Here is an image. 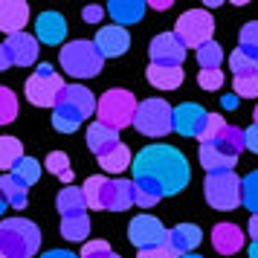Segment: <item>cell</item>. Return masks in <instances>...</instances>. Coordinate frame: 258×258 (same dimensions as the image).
I'll list each match as a JSON object with an SVG mask.
<instances>
[{
    "label": "cell",
    "instance_id": "6da1fadb",
    "mask_svg": "<svg viewBox=\"0 0 258 258\" xmlns=\"http://www.w3.org/2000/svg\"><path fill=\"white\" fill-rule=\"evenodd\" d=\"M131 171H134V186L142 188V191H151L160 200L180 195L188 186V180H191L188 160L177 151L174 145H165V142L142 148L134 157Z\"/></svg>",
    "mask_w": 258,
    "mask_h": 258
},
{
    "label": "cell",
    "instance_id": "7a4b0ae2",
    "mask_svg": "<svg viewBox=\"0 0 258 258\" xmlns=\"http://www.w3.org/2000/svg\"><path fill=\"white\" fill-rule=\"evenodd\" d=\"M87 209H107V212H125L134 206V180L122 177H87L82 186Z\"/></svg>",
    "mask_w": 258,
    "mask_h": 258
},
{
    "label": "cell",
    "instance_id": "3957f363",
    "mask_svg": "<svg viewBox=\"0 0 258 258\" xmlns=\"http://www.w3.org/2000/svg\"><path fill=\"white\" fill-rule=\"evenodd\" d=\"M41 249V229L26 218L0 221V258H32Z\"/></svg>",
    "mask_w": 258,
    "mask_h": 258
},
{
    "label": "cell",
    "instance_id": "277c9868",
    "mask_svg": "<svg viewBox=\"0 0 258 258\" xmlns=\"http://www.w3.org/2000/svg\"><path fill=\"white\" fill-rule=\"evenodd\" d=\"M58 61H61V70L67 76H73V79H93L105 67V58L96 49L93 41H70V44H64Z\"/></svg>",
    "mask_w": 258,
    "mask_h": 258
},
{
    "label": "cell",
    "instance_id": "5b68a950",
    "mask_svg": "<svg viewBox=\"0 0 258 258\" xmlns=\"http://www.w3.org/2000/svg\"><path fill=\"white\" fill-rule=\"evenodd\" d=\"M137 105H140V102L134 99L131 90L113 87V90H107V93L99 96V102H96V116H99V122H102L105 128L122 131V128H128V125H134Z\"/></svg>",
    "mask_w": 258,
    "mask_h": 258
},
{
    "label": "cell",
    "instance_id": "8992f818",
    "mask_svg": "<svg viewBox=\"0 0 258 258\" xmlns=\"http://www.w3.org/2000/svg\"><path fill=\"white\" fill-rule=\"evenodd\" d=\"M203 195L206 203L218 212H229L241 206V177L235 171H223V174H206L203 180Z\"/></svg>",
    "mask_w": 258,
    "mask_h": 258
},
{
    "label": "cell",
    "instance_id": "52a82bcc",
    "mask_svg": "<svg viewBox=\"0 0 258 258\" xmlns=\"http://www.w3.org/2000/svg\"><path fill=\"white\" fill-rule=\"evenodd\" d=\"M212 32H215V21H212V15L206 9H188L186 15L177 18V24H174V35L186 49L188 47L198 49L203 44H209Z\"/></svg>",
    "mask_w": 258,
    "mask_h": 258
},
{
    "label": "cell",
    "instance_id": "ba28073f",
    "mask_svg": "<svg viewBox=\"0 0 258 258\" xmlns=\"http://www.w3.org/2000/svg\"><path fill=\"white\" fill-rule=\"evenodd\" d=\"M61 90H64V79L49 64H38L35 73L26 79V99L35 107H55Z\"/></svg>",
    "mask_w": 258,
    "mask_h": 258
},
{
    "label": "cell",
    "instance_id": "9c48e42d",
    "mask_svg": "<svg viewBox=\"0 0 258 258\" xmlns=\"http://www.w3.org/2000/svg\"><path fill=\"white\" fill-rule=\"evenodd\" d=\"M134 128L145 137H165L171 131V105L163 99H145L137 105Z\"/></svg>",
    "mask_w": 258,
    "mask_h": 258
},
{
    "label": "cell",
    "instance_id": "30bf717a",
    "mask_svg": "<svg viewBox=\"0 0 258 258\" xmlns=\"http://www.w3.org/2000/svg\"><path fill=\"white\" fill-rule=\"evenodd\" d=\"M128 241L137 249H154V246H165L168 241V229H165L160 218H154V215H137V218H131L128 223Z\"/></svg>",
    "mask_w": 258,
    "mask_h": 258
},
{
    "label": "cell",
    "instance_id": "8fae6325",
    "mask_svg": "<svg viewBox=\"0 0 258 258\" xmlns=\"http://www.w3.org/2000/svg\"><path fill=\"white\" fill-rule=\"evenodd\" d=\"M52 110H61L73 116L76 122H84L96 110V96L84 87V84H64V90L58 93V102Z\"/></svg>",
    "mask_w": 258,
    "mask_h": 258
},
{
    "label": "cell",
    "instance_id": "7c38bea8",
    "mask_svg": "<svg viewBox=\"0 0 258 258\" xmlns=\"http://www.w3.org/2000/svg\"><path fill=\"white\" fill-rule=\"evenodd\" d=\"M148 55H151V64H160V67H180L183 58H186V47L177 41L174 32H163V35H157L151 41Z\"/></svg>",
    "mask_w": 258,
    "mask_h": 258
},
{
    "label": "cell",
    "instance_id": "4fadbf2b",
    "mask_svg": "<svg viewBox=\"0 0 258 258\" xmlns=\"http://www.w3.org/2000/svg\"><path fill=\"white\" fill-rule=\"evenodd\" d=\"M206 119H209V113L203 107L186 102L171 110V131H177L180 137H200L206 128Z\"/></svg>",
    "mask_w": 258,
    "mask_h": 258
},
{
    "label": "cell",
    "instance_id": "5bb4252c",
    "mask_svg": "<svg viewBox=\"0 0 258 258\" xmlns=\"http://www.w3.org/2000/svg\"><path fill=\"white\" fill-rule=\"evenodd\" d=\"M200 241H203V229H200L198 223H177L174 229H168L165 246H168V252L174 258H180V255L195 252L200 246Z\"/></svg>",
    "mask_w": 258,
    "mask_h": 258
},
{
    "label": "cell",
    "instance_id": "9a60e30c",
    "mask_svg": "<svg viewBox=\"0 0 258 258\" xmlns=\"http://www.w3.org/2000/svg\"><path fill=\"white\" fill-rule=\"evenodd\" d=\"M96 49L102 52V58H119V55H125L131 47V35L128 29H122V26H105V29H99L96 32Z\"/></svg>",
    "mask_w": 258,
    "mask_h": 258
},
{
    "label": "cell",
    "instance_id": "2e32d148",
    "mask_svg": "<svg viewBox=\"0 0 258 258\" xmlns=\"http://www.w3.org/2000/svg\"><path fill=\"white\" fill-rule=\"evenodd\" d=\"M3 44H6V49H9L15 67H29V64H35L38 61V38L29 35V32L9 35Z\"/></svg>",
    "mask_w": 258,
    "mask_h": 258
},
{
    "label": "cell",
    "instance_id": "e0dca14e",
    "mask_svg": "<svg viewBox=\"0 0 258 258\" xmlns=\"http://www.w3.org/2000/svg\"><path fill=\"white\" fill-rule=\"evenodd\" d=\"M29 21V6L24 0H0V32L18 35L26 29Z\"/></svg>",
    "mask_w": 258,
    "mask_h": 258
},
{
    "label": "cell",
    "instance_id": "ac0fdd59",
    "mask_svg": "<svg viewBox=\"0 0 258 258\" xmlns=\"http://www.w3.org/2000/svg\"><path fill=\"white\" fill-rule=\"evenodd\" d=\"M35 32H38L35 38L41 41V44L55 47V44H61V41L67 38V21H64L58 12H44V15H38Z\"/></svg>",
    "mask_w": 258,
    "mask_h": 258
},
{
    "label": "cell",
    "instance_id": "d6986e66",
    "mask_svg": "<svg viewBox=\"0 0 258 258\" xmlns=\"http://www.w3.org/2000/svg\"><path fill=\"white\" fill-rule=\"evenodd\" d=\"M212 246L221 255H235L238 249H244V232L235 223H218L212 229Z\"/></svg>",
    "mask_w": 258,
    "mask_h": 258
},
{
    "label": "cell",
    "instance_id": "ffe728a7",
    "mask_svg": "<svg viewBox=\"0 0 258 258\" xmlns=\"http://www.w3.org/2000/svg\"><path fill=\"white\" fill-rule=\"evenodd\" d=\"M148 9V3H142V0H113V3H107V12L110 18L116 21V26H131L142 21V12Z\"/></svg>",
    "mask_w": 258,
    "mask_h": 258
},
{
    "label": "cell",
    "instance_id": "44dd1931",
    "mask_svg": "<svg viewBox=\"0 0 258 258\" xmlns=\"http://www.w3.org/2000/svg\"><path fill=\"white\" fill-rule=\"evenodd\" d=\"M119 145V131H110L105 128L102 122H93L90 128H87V148L96 154V157H105L110 148H116Z\"/></svg>",
    "mask_w": 258,
    "mask_h": 258
},
{
    "label": "cell",
    "instance_id": "7402d4cb",
    "mask_svg": "<svg viewBox=\"0 0 258 258\" xmlns=\"http://www.w3.org/2000/svg\"><path fill=\"white\" fill-rule=\"evenodd\" d=\"M235 163H238L235 157L223 154L221 148H215L212 142L200 145V165L206 168V174H223V171H232Z\"/></svg>",
    "mask_w": 258,
    "mask_h": 258
},
{
    "label": "cell",
    "instance_id": "603a6c76",
    "mask_svg": "<svg viewBox=\"0 0 258 258\" xmlns=\"http://www.w3.org/2000/svg\"><path fill=\"white\" fill-rule=\"evenodd\" d=\"M148 82L160 90H177L183 84V67H160V64H148Z\"/></svg>",
    "mask_w": 258,
    "mask_h": 258
},
{
    "label": "cell",
    "instance_id": "cb8c5ba5",
    "mask_svg": "<svg viewBox=\"0 0 258 258\" xmlns=\"http://www.w3.org/2000/svg\"><path fill=\"white\" fill-rule=\"evenodd\" d=\"M131 163H134V154L125 142H119L116 148H110L105 157H99V165H102V171L107 174H119V171H128Z\"/></svg>",
    "mask_w": 258,
    "mask_h": 258
},
{
    "label": "cell",
    "instance_id": "d4e9b609",
    "mask_svg": "<svg viewBox=\"0 0 258 258\" xmlns=\"http://www.w3.org/2000/svg\"><path fill=\"white\" fill-rule=\"evenodd\" d=\"M55 206H58L61 218H70V215H84V212H87V203H84L82 188H76V186L61 188L58 198H55Z\"/></svg>",
    "mask_w": 258,
    "mask_h": 258
},
{
    "label": "cell",
    "instance_id": "484cf974",
    "mask_svg": "<svg viewBox=\"0 0 258 258\" xmlns=\"http://www.w3.org/2000/svg\"><path fill=\"white\" fill-rule=\"evenodd\" d=\"M0 195L6 200V206H12V209H24L26 200H29V188L21 186L12 174H3L0 177Z\"/></svg>",
    "mask_w": 258,
    "mask_h": 258
},
{
    "label": "cell",
    "instance_id": "4316f807",
    "mask_svg": "<svg viewBox=\"0 0 258 258\" xmlns=\"http://www.w3.org/2000/svg\"><path fill=\"white\" fill-rule=\"evenodd\" d=\"M9 174H12L21 186L29 188V186H35L38 180H41V163H38L35 157H26V154H24V157L15 163V168L9 171Z\"/></svg>",
    "mask_w": 258,
    "mask_h": 258
},
{
    "label": "cell",
    "instance_id": "83f0119b",
    "mask_svg": "<svg viewBox=\"0 0 258 258\" xmlns=\"http://www.w3.org/2000/svg\"><path fill=\"white\" fill-rule=\"evenodd\" d=\"M61 235H64V241H87V235H90V218H87V212L84 215L61 218Z\"/></svg>",
    "mask_w": 258,
    "mask_h": 258
},
{
    "label": "cell",
    "instance_id": "f1b7e54d",
    "mask_svg": "<svg viewBox=\"0 0 258 258\" xmlns=\"http://www.w3.org/2000/svg\"><path fill=\"white\" fill-rule=\"evenodd\" d=\"M212 145H215V148H221L223 154H229V157H235V160H238V157H241V151H244V131L226 125V128H223V134L212 142Z\"/></svg>",
    "mask_w": 258,
    "mask_h": 258
},
{
    "label": "cell",
    "instance_id": "f546056e",
    "mask_svg": "<svg viewBox=\"0 0 258 258\" xmlns=\"http://www.w3.org/2000/svg\"><path fill=\"white\" fill-rule=\"evenodd\" d=\"M21 157H24V145L18 137H0V171H12Z\"/></svg>",
    "mask_w": 258,
    "mask_h": 258
},
{
    "label": "cell",
    "instance_id": "4dcf8cb0",
    "mask_svg": "<svg viewBox=\"0 0 258 258\" xmlns=\"http://www.w3.org/2000/svg\"><path fill=\"white\" fill-rule=\"evenodd\" d=\"M198 55V64H200V70H221V61H223V49L218 41H209V44H203V47L195 49Z\"/></svg>",
    "mask_w": 258,
    "mask_h": 258
},
{
    "label": "cell",
    "instance_id": "1f68e13d",
    "mask_svg": "<svg viewBox=\"0 0 258 258\" xmlns=\"http://www.w3.org/2000/svg\"><path fill=\"white\" fill-rule=\"evenodd\" d=\"M44 168H47L49 174H55L58 180H64V183H73V174H76L64 151H52V154H49L47 163H44Z\"/></svg>",
    "mask_w": 258,
    "mask_h": 258
},
{
    "label": "cell",
    "instance_id": "d6a6232c",
    "mask_svg": "<svg viewBox=\"0 0 258 258\" xmlns=\"http://www.w3.org/2000/svg\"><path fill=\"white\" fill-rule=\"evenodd\" d=\"M241 206H246L252 215H258V168L241 180Z\"/></svg>",
    "mask_w": 258,
    "mask_h": 258
},
{
    "label": "cell",
    "instance_id": "836d02e7",
    "mask_svg": "<svg viewBox=\"0 0 258 258\" xmlns=\"http://www.w3.org/2000/svg\"><path fill=\"white\" fill-rule=\"evenodd\" d=\"M238 49L246 52L249 58H258V21H249V24L241 26V32H238Z\"/></svg>",
    "mask_w": 258,
    "mask_h": 258
},
{
    "label": "cell",
    "instance_id": "e575fe53",
    "mask_svg": "<svg viewBox=\"0 0 258 258\" xmlns=\"http://www.w3.org/2000/svg\"><path fill=\"white\" fill-rule=\"evenodd\" d=\"M18 119V96L0 84V125H9Z\"/></svg>",
    "mask_w": 258,
    "mask_h": 258
},
{
    "label": "cell",
    "instance_id": "d590c367",
    "mask_svg": "<svg viewBox=\"0 0 258 258\" xmlns=\"http://www.w3.org/2000/svg\"><path fill=\"white\" fill-rule=\"evenodd\" d=\"M232 87L235 96L241 99H258V73H249V76H232Z\"/></svg>",
    "mask_w": 258,
    "mask_h": 258
},
{
    "label": "cell",
    "instance_id": "8d00e7d4",
    "mask_svg": "<svg viewBox=\"0 0 258 258\" xmlns=\"http://www.w3.org/2000/svg\"><path fill=\"white\" fill-rule=\"evenodd\" d=\"M229 67H232V76H249V73H258V58H249L246 52L235 49L229 55Z\"/></svg>",
    "mask_w": 258,
    "mask_h": 258
},
{
    "label": "cell",
    "instance_id": "74e56055",
    "mask_svg": "<svg viewBox=\"0 0 258 258\" xmlns=\"http://www.w3.org/2000/svg\"><path fill=\"white\" fill-rule=\"evenodd\" d=\"M79 258H122V255H116V252L110 249V244H107V241L96 238V241H84Z\"/></svg>",
    "mask_w": 258,
    "mask_h": 258
},
{
    "label": "cell",
    "instance_id": "f35d334b",
    "mask_svg": "<svg viewBox=\"0 0 258 258\" xmlns=\"http://www.w3.org/2000/svg\"><path fill=\"white\" fill-rule=\"evenodd\" d=\"M223 128H226V119H223L221 113H209V119H206V128H203V134L198 137L200 145H206V142H215V140H218V137L223 134Z\"/></svg>",
    "mask_w": 258,
    "mask_h": 258
},
{
    "label": "cell",
    "instance_id": "ab89813d",
    "mask_svg": "<svg viewBox=\"0 0 258 258\" xmlns=\"http://www.w3.org/2000/svg\"><path fill=\"white\" fill-rule=\"evenodd\" d=\"M223 82H226V79H223L221 70H200V76H198V84L203 90H221Z\"/></svg>",
    "mask_w": 258,
    "mask_h": 258
},
{
    "label": "cell",
    "instance_id": "60d3db41",
    "mask_svg": "<svg viewBox=\"0 0 258 258\" xmlns=\"http://www.w3.org/2000/svg\"><path fill=\"white\" fill-rule=\"evenodd\" d=\"M160 203V198L157 195H151V191H142V188L134 186V206H140V209H151V206H157Z\"/></svg>",
    "mask_w": 258,
    "mask_h": 258
},
{
    "label": "cell",
    "instance_id": "b9f144b4",
    "mask_svg": "<svg viewBox=\"0 0 258 258\" xmlns=\"http://www.w3.org/2000/svg\"><path fill=\"white\" fill-rule=\"evenodd\" d=\"M244 148L246 151H252V154H258V122L244 131Z\"/></svg>",
    "mask_w": 258,
    "mask_h": 258
},
{
    "label": "cell",
    "instance_id": "7bdbcfd3",
    "mask_svg": "<svg viewBox=\"0 0 258 258\" xmlns=\"http://www.w3.org/2000/svg\"><path fill=\"white\" fill-rule=\"evenodd\" d=\"M82 18L87 21V24H99V21L105 18V9H102V6H96V3H93V6H84Z\"/></svg>",
    "mask_w": 258,
    "mask_h": 258
},
{
    "label": "cell",
    "instance_id": "ee69618b",
    "mask_svg": "<svg viewBox=\"0 0 258 258\" xmlns=\"http://www.w3.org/2000/svg\"><path fill=\"white\" fill-rule=\"evenodd\" d=\"M137 258H174L168 252V246H154V249H140Z\"/></svg>",
    "mask_w": 258,
    "mask_h": 258
},
{
    "label": "cell",
    "instance_id": "f6af8a7d",
    "mask_svg": "<svg viewBox=\"0 0 258 258\" xmlns=\"http://www.w3.org/2000/svg\"><path fill=\"white\" fill-rule=\"evenodd\" d=\"M9 67H15V64H12V55H9L6 44H0V73H3V70H9Z\"/></svg>",
    "mask_w": 258,
    "mask_h": 258
},
{
    "label": "cell",
    "instance_id": "bcb514c9",
    "mask_svg": "<svg viewBox=\"0 0 258 258\" xmlns=\"http://www.w3.org/2000/svg\"><path fill=\"white\" fill-rule=\"evenodd\" d=\"M41 258H79V255L70 252V249H49V252H44Z\"/></svg>",
    "mask_w": 258,
    "mask_h": 258
},
{
    "label": "cell",
    "instance_id": "7dc6e473",
    "mask_svg": "<svg viewBox=\"0 0 258 258\" xmlns=\"http://www.w3.org/2000/svg\"><path fill=\"white\" fill-rule=\"evenodd\" d=\"M221 102H223V107H226V110H235V107H238V96H235V93H226Z\"/></svg>",
    "mask_w": 258,
    "mask_h": 258
},
{
    "label": "cell",
    "instance_id": "c3c4849f",
    "mask_svg": "<svg viewBox=\"0 0 258 258\" xmlns=\"http://www.w3.org/2000/svg\"><path fill=\"white\" fill-rule=\"evenodd\" d=\"M246 229H249V238H252V241H258V215H252V218H249V226H246Z\"/></svg>",
    "mask_w": 258,
    "mask_h": 258
},
{
    "label": "cell",
    "instance_id": "681fc988",
    "mask_svg": "<svg viewBox=\"0 0 258 258\" xmlns=\"http://www.w3.org/2000/svg\"><path fill=\"white\" fill-rule=\"evenodd\" d=\"M148 6H154V9H160V12H165V9H171V0H151Z\"/></svg>",
    "mask_w": 258,
    "mask_h": 258
},
{
    "label": "cell",
    "instance_id": "f907efd6",
    "mask_svg": "<svg viewBox=\"0 0 258 258\" xmlns=\"http://www.w3.org/2000/svg\"><path fill=\"white\" fill-rule=\"evenodd\" d=\"M249 258H258V241H252V244H249Z\"/></svg>",
    "mask_w": 258,
    "mask_h": 258
},
{
    "label": "cell",
    "instance_id": "816d5d0a",
    "mask_svg": "<svg viewBox=\"0 0 258 258\" xmlns=\"http://www.w3.org/2000/svg\"><path fill=\"white\" fill-rule=\"evenodd\" d=\"M3 212H6V200H3V195H0V218H3Z\"/></svg>",
    "mask_w": 258,
    "mask_h": 258
},
{
    "label": "cell",
    "instance_id": "f5cc1de1",
    "mask_svg": "<svg viewBox=\"0 0 258 258\" xmlns=\"http://www.w3.org/2000/svg\"><path fill=\"white\" fill-rule=\"evenodd\" d=\"M180 258H203V255H198V252H188V255H180Z\"/></svg>",
    "mask_w": 258,
    "mask_h": 258
},
{
    "label": "cell",
    "instance_id": "db71d44e",
    "mask_svg": "<svg viewBox=\"0 0 258 258\" xmlns=\"http://www.w3.org/2000/svg\"><path fill=\"white\" fill-rule=\"evenodd\" d=\"M252 116H255V122H258V107H255V113H252Z\"/></svg>",
    "mask_w": 258,
    "mask_h": 258
}]
</instances>
